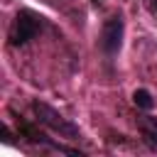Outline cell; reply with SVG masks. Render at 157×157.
Here are the masks:
<instances>
[{
  "label": "cell",
  "mask_w": 157,
  "mask_h": 157,
  "mask_svg": "<svg viewBox=\"0 0 157 157\" xmlns=\"http://www.w3.org/2000/svg\"><path fill=\"white\" fill-rule=\"evenodd\" d=\"M29 108H32L34 120H37V123H42L44 128H49L52 132H56V135H61V137H69V140L81 137L78 125H76V123H71L69 118H64V115H61L56 108H52L49 103H44V101H32V103H29Z\"/></svg>",
  "instance_id": "6da1fadb"
},
{
  "label": "cell",
  "mask_w": 157,
  "mask_h": 157,
  "mask_svg": "<svg viewBox=\"0 0 157 157\" xmlns=\"http://www.w3.org/2000/svg\"><path fill=\"white\" fill-rule=\"evenodd\" d=\"M44 25H47V22H44L42 15H37V12H32V10H20V12L15 15L10 29H7V42H10V47H25V44H29V42L44 29Z\"/></svg>",
  "instance_id": "7a4b0ae2"
},
{
  "label": "cell",
  "mask_w": 157,
  "mask_h": 157,
  "mask_svg": "<svg viewBox=\"0 0 157 157\" xmlns=\"http://www.w3.org/2000/svg\"><path fill=\"white\" fill-rule=\"evenodd\" d=\"M123 34H125V22L120 15H113L103 22L101 27V37H98V44H101V52L105 56H115L123 47Z\"/></svg>",
  "instance_id": "3957f363"
},
{
  "label": "cell",
  "mask_w": 157,
  "mask_h": 157,
  "mask_svg": "<svg viewBox=\"0 0 157 157\" xmlns=\"http://www.w3.org/2000/svg\"><path fill=\"white\" fill-rule=\"evenodd\" d=\"M20 135H22V137H27V140H29V142H34V145H44V147H52V150L64 152V155H78V157H83V152H81V150L69 147V145H61V142H54L52 137H47L44 132L34 130V128H32V125H27V123H20Z\"/></svg>",
  "instance_id": "277c9868"
},
{
  "label": "cell",
  "mask_w": 157,
  "mask_h": 157,
  "mask_svg": "<svg viewBox=\"0 0 157 157\" xmlns=\"http://www.w3.org/2000/svg\"><path fill=\"white\" fill-rule=\"evenodd\" d=\"M137 130L142 135V142L157 152V118L155 115H140L137 118Z\"/></svg>",
  "instance_id": "5b68a950"
},
{
  "label": "cell",
  "mask_w": 157,
  "mask_h": 157,
  "mask_svg": "<svg viewBox=\"0 0 157 157\" xmlns=\"http://www.w3.org/2000/svg\"><path fill=\"white\" fill-rule=\"evenodd\" d=\"M132 103H135L137 108H142V110H150V108L155 105V98H152V93H150L147 88H137V91L132 93Z\"/></svg>",
  "instance_id": "8992f818"
},
{
  "label": "cell",
  "mask_w": 157,
  "mask_h": 157,
  "mask_svg": "<svg viewBox=\"0 0 157 157\" xmlns=\"http://www.w3.org/2000/svg\"><path fill=\"white\" fill-rule=\"evenodd\" d=\"M150 2V7H152V12H157V0H147Z\"/></svg>",
  "instance_id": "52a82bcc"
}]
</instances>
